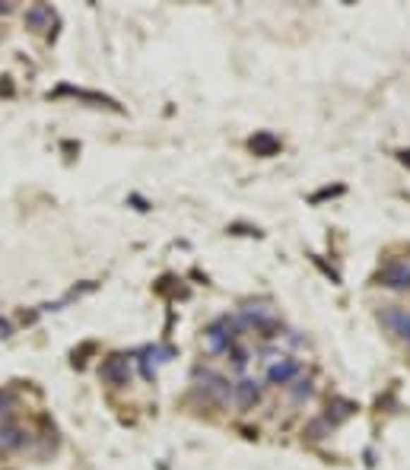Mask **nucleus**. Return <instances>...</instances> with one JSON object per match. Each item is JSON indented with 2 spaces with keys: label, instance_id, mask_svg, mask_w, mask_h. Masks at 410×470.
Wrapping results in <instances>:
<instances>
[{
  "label": "nucleus",
  "instance_id": "obj_3",
  "mask_svg": "<svg viewBox=\"0 0 410 470\" xmlns=\"http://www.w3.org/2000/svg\"><path fill=\"white\" fill-rule=\"evenodd\" d=\"M10 404H13V394H7V391H4V394H0V416L7 413V406H10Z\"/></svg>",
  "mask_w": 410,
  "mask_h": 470
},
{
  "label": "nucleus",
  "instance_id": "obj_2",
  "mask_svg": "<svg viewBox=\"0 0 410 470\" xmlns=\"http://www.w3.org/2000/svg\"><path fill=\"white\" fill-rule=\"evenodd\" d=\"M45 19H52V10H48V6H35V10L26 13V23H32V25H42Z\"/></svg>",
  "mask_w": 410,
  "mask_h": 470
},
{
  "label": "nucleus",
  "instance_id": "obj_1",
  "mask_svg": "<svg viewBox=\"0 0 410 470\" xmlns=\"http://www.w3.org/2000/svg\"><path fill=\"white\" fill-rule=\"evenodd\" d=\"M23 442H26V438H23V432H20V429H13V426H7V429H0V448H4V451L20 448Z\"/></svg>",
  "mask_w": 410,
  "mask_h": 470
}]
</instances>
